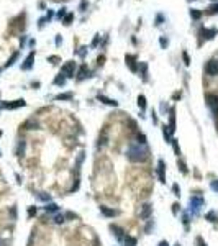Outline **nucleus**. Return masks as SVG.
Returning <instances> with one entry per match:
<instances>
[{"instance_id": "obj_1", "label": "nucleus", "mask_w": 218, "mask_h": 246, "mask_svg": "<svg viewBox=\"0 0 218 246\" xmlns=\"http://www.w3.org/2000/svg\"><path fill=\"white\" fill-rule=\"evenodd\" d=\"M126 156H128V159L131 161V163H143V161L148 158V153H146V149L143 146L135 145V143H133V145L128 146Z\"/></svg>"}, {"instance_id": "obj_2", "label": "nucleus", "mask_w": 218, "mask_h": 246, "mask_svg": "<svg viewBox=\"0 0 218 246\" xmlns=\"http://www.w3.org/2000/svg\"><path fill=\"white\" fill-rule=\"evenodd\" d=\"M207 104H208V107L212 108L213 113H218V97L217 95H207Z\"/></svg>"}, {"instance_id": "obj_3", "label": "nucleus", "mask_w": 218, "mask_h": 246, "mask_svg": "<svg viewBox=\"0 0 218 246\" xmlns=\"http://www.w3.org/2000/svg\"><path fill=\"white\" fill-rule=\"evenodd\" d=\"M205 71L208 76H218V61H210L208 64H207Z\"/></svg>"}, {"instance_id": "obj_4", "label": "nucleus", "mask_w": 218, "mask_h": 246, "mask_svg": "<svg viewBox=\"0 0 218 246\" xmlns=\"http://www.w3.org/2000/svg\"><path fill=\"white\" fill-rule=\"evenodd\" d=\"M203 205V199L202 197H192L190 199V210L194 208V213L199 212V208Z\"/></svg>"}, {"instance_id": "obj_5", "label": "nucleus", "mask_w": 218, "mask_h": 246, "mask_svg": "<svg viewBox=\"0 0 218 246\" xmlns=\"http://www.w3.org/2000/svg\"><path fill=\"white\" fill-rule=\"evenodd\" d=\"M74 69H76V64L74 62H67V64H64L62 66V74H64L66 77H72L74 76Z\"/></svg>"}, {"instance_id": "obj_6", "label": "nucleus", "mask_w": 218, "mask_h": 246, "mask_svg": "<svg viewBox=\"0 0 218 246\" xmlns=\"http://www.w3.org/2000/svg\"><path fill=\"white\" fill-rule=\"evenodd\" d=\"M139 217H141L143 220H148L151 217V205H143L141 207V212H139Z\"/></svg>"}, {"instance_id": "obj_7", "label": "nucleus", "mask_w": 218, "mask_h": 246, "mask_svg": "<svg viewBox=\"0 0 218 246\" xmlns=\"http://www.w3.org/2000/svg\"><path fill=\"white\" fill-rule=\"evenodd\" d=\"M25 105V100H15V102H12V104H2V107L3 108H18V107H23Z\"/></svg>"}, {"instance_id": "obj_8", "label": "nucleus", "mask_w": 218, "mask_h": 246, "mask_svg": "<svg viewBox=\"0 0 218 246\" xmlns=\"http://www.w3.org/2000/svg\"><path fill=\"white\" fill-rule=\"evenodd\" d=\"M100 212L103 213L105 217H115V215L118 213L117 210H112V208H108V207H105V205H102V207H100Z\"/></svg>"}, {"instance_id": "obj_9", "label": "nucleus", "mask_w": 218, "mask_h": 246, "mask_svg": "<svg viewBox=\"0 0 218 246\" xmlns=\"http://www.w3.org/2000/svg\"><path fill=\"white\" fill-rule=\"evenodd\" d=\"M157 176H159L161 182H166V177H164V161L157 163Z\"/></svg>"}, {"instance_id": "obj_10", "label": "nucleus", "mask_w": 218, "mask_h": 246, "mask_svg": "<svg viewBox=\"0 0 218 246\" xmlns=\"http://www.w3.org/2000/svg\"><path fill=\"white\" fill-rule=\"evenodd\" d=\"M33 59H34V52H30V56L26 58V61H25V64H23V69H30L31 66H33Z\"/></svg>"}, {"instance_id": "obj_11", "label": "nucleus", "mask_w": 218, "mask_h": 246, "mask_svg": "<svg viewBox=\"0 0 218 246\" xmlns=\"http://www.w3.org/2000/svg\"><path fill=\"white\" fill-rule=\"evenodd\" d=\"M112 231H115V236L118 238V240H123V230L120 226H117V225H112Z\"/></svg>"}, {"instance_id": "obj_12", "label": "nucleus", "mask_w": 218, "mask_h": 246, "mask_svg": "<svg viewBox=\"0 0 218 246\" xmlns=\"http://www.w3.org/2000/svg\"><path fill=\"white\" fill-rule=\"evenodd\" d=\"M98 98H100V100L103 102V104H107V105H113V107H117V105H118V102H117V100H112V98H107L105 95H98Z\"/></svg>"}, {"instance_id": "obj_13", "label": "nucleus", "mask_w": 218, "mask_h": 246, "mask_svg": "<svg viewBox=\"0 0 218 246\" xmlns=\"http://www.w3.org/2000/svg\"><path fill=\"white\" fill-rule=\"evenodd\" d=\"M64 82H66V76H64V74H59V76L54 79L56 86H64Z\"/></svg>"}, {"instance_id": "obj_14", "label": "nucleus", "mask_w": 218, "mask_h": 246, "mask_svg": "<svg viewBox=\"0 0 218 246\" xmlns=\"http://www.w3.org/2000/svg\"><path fill=\"white\" fill-rule=\"evenodd\" d=\"M44 210L49 212V213H54V212H58V205H56V203H46Z\"/></svg>"}, {"instance_id": "obj_15", "label": "nucleus", "mask_w": 218, "mask_h": 246, "mask_svg": "<svg viewBox=\"0 0 218 246\" xmlns=\"http://www.w3.org/2000/svg\"><path fill=\"white\" fill-rule=\"evenodd\" d=\"M87 74H89L87 66H82V68H80V71H79V74H77V77H79V79H84V77H87Z\"/></svg>"}, {"instance_id": "obj_16", "label": "nucleus", "mask_w": 218, "mask_h": 246, "mask_svg": "<svg viewBox=\"0 0 218 246\" xmlns=\"http://www.w3.org/2000/svg\"><path fill=\"white\" fill-rule=\"evenodd\" d=\"M202 34H203V38L210 40V38H213V34H215V30H202Z\"/></svg>"}, {"instance_id": "obj_17", "label": "nucleus", "mask_w": 218, "mask_h": 246, "mask_svg": "<svg viewBox=\"0 0 218 246\" xmlns=\"http://www.w3.org/2000/svg\"><path fill=\"white\" fill-rule=\"evenodd\" d=\"M125 246H136V240L133 236H126L125 238Z\"/></svg>"}, {"instance_id": "obj_18", "label": "nucleus", "mask_w": 218, "mask_h": 246, "mask_svg": "<svg viewBox=\"0 0 218 246\" xmlns=\"http://www.w3.org/2000/svg\"><path fill=\"white\" fill-rule=\"evenodd\" d=\"M25 146H26V145H25V141L22 140V141L18 143V151H16V153H18V156H23V154H25Z\"/></svg>"}, {"instance_id": "obj_19", "label": "nucleus", "mask_w": 218, "mask_h": 246, "mask_svg": "<svg viewBox=\"0 0 218 246\" xmlns=\"http://www.w3.org/2000/svg\"><path fill=\"white\" fill-rule=\"evenodd\" d=\"M56 98H58V100H71V98H72V94H59Z\"/></svg>"}, {"instance_id": "obj_20", "label": "nucleus", "mask_w": 218, "mask_h": 246, "mask_svg": "<svg viewBox=\"0 0 218 246\" xmlns=\"http://www.w3.org/2000/svg\"><path fill=\"white\" fill-rule=\"evenodd\" d=\"M138 105L143 108V110L146 108V98H145V95H139L138 97Z\"/></svg>"}, {"instance_id": "obj_21", "label": "nucleus", "mask_w": 218, "mask_h": 246, "mask_svg": "<svg viewBox=\"0 0 218 246\" xmlns=\"http://www.w3.org/2000/svg\"><path fill=\"white\" fill-rule=\"evenodd\" d=\"M64 221H66L64 215H56V217H54V223H56V225H62Z\"/></svg>"}, {"instance_id": "obj_22", "label": "nucleus", "mask_w": 218, "mask_h": 246, "mask_svg": "<svg viewBox=\"0 0 218 246\" xmlns=\"http://www.w3.org/2000/svg\"><path fill=\"white\" fill-rule=\"evenodd\" d=\"M200 15H202V13H200L199 10H190V16H192L194 20H199V18H200Z\"/></svg>"}, {"instance_id": "obj_23", "label": "nucleus", "mask_w": 218, "mask_h": 246, "mask_svg": "<svg viewBox=\"0 0 218 246\" xmlns=\"http://www.w3.org/2000/svg\"><path fill=\"white\" fill-rule=\"evenodd\" d=\"M16 58H18V52H15V54H13V56H12V58H10V61H8V62H7V66H12V64H13V62H15V61H16Z\"/></svg>"}, {"instance_id": "obj_24", "label": "nucleus", "mask_w": 218, "mask_h": 246, "mask_svg": "<svg viewBox=\"0 0 218 246\" xmlns=\"http://www.w3.org/2000/svg\"><path fill=\"white\" fill-rule=\"evenodd\" d=\"M126 59H128V64H130V68H131V71H136V66L135 64H133V58H131V56H126Z\"/></svg>"}, {"instance_id": "obj_25", "label": "nucleus", "mask_w": 218, "mask_h": 246, "mask_svg": "<svg viewBox=\"0 0 218 246\" xmlns=\"http://www.w3.org/2000/svg\"><path fill=\"white\" fill-rule=\"evenodd\" d=\"M72 18H74V15H71V13H69V15H66V18H64V25H69L72 22Z\"/></svg>"}, {"instance_id": "obj_26", "label": "nucleus", "mask_w": 218, "mask_h": 246, "mask_svg": "<svg viewBox=\"0 0 218 246\" xmlns=\"http://www.w3.org/2000/svg\"><path fill=\"white\" fill-rule=\"evenodd\" d=\"M208 12H210V13H217V12H218V3H215V5H212V7H210V8H208Z\"/></svg>"}, {"instance_id": "obj_27", "label": "nucleus", "mask_w": 218, "mask_h": 246, "mask_svg": "<svg viewBox=\"0 0 218 246\" xmlns=\"http://www.w3.org/2000/svg\"><path fill=\"white\" fill-rule=\"evenodd\" d=\"M34 213H36V208H34V207H31V208H28V215H30V217H33Z\"/></svg>"}, {"instance_id": "obj_28", "label": "nucleus", "mask_w": 218, "mask_h": 246, "mask_svg": "<svg viewBox=\"0 0 218 246\" xmlns=\"http://www.w3.org/2000/svg\"><path fill=\"white\" fill-rule=\"evenodd\" d=\"M26 126H31L30 130H33V128H38V123H33V122H28L26 123Z\"/></svg>"}, {"instance_id": "obj_29", "label": "nucleus", "mask_w": 218, "mask_h": 246, "mask_svg": "<svg viewBox=\"0 0 218 246\" xmlns=\"http://www.w3.org/2000/svg\"><path fill=\"white\" fill-rule=\"evenodd\" d=\"M212 189H213L215 192H218V181H213V182H212Z\"/></svg>"}, {"instance_id": "obj_30", "label": "nucleus", "mask_w": 218, "mask_h": 246, "mask_svg": "<svg viewBox=\"0 0 218 246\" xmlns=\"http://www.w3.org/2000/svg\"><path fill=\"white\" fill-rule=\"evenodd\" d=\"M182 58H184L185 64H190V61H189V56H187V52H184V54H182Z\"/></svg>"}, {"instance_id": "obj_31", "label": "nucleus", "mask_w": 218, "mask_h": 246, "mask_svg": "<svg viewBox=\"0 0 218 246\" xmlns=\"http://www.w3.org/2000/svg\"><path fill=\"white\" fill-rule=\"evenodd\" d=\"M161 46H167V40H164V38H161Z\"/></svg>"}, {"instance_id": "obj_32", "label": "nucleus", "mask_w": 218, "mask_h": 246, "mask_svg": "<svg viewBox=\"0 0 218 246\" xmlns=\"http://www.w3.org/2000/svg\"><path fill=\"white\" fill-rule=\"evenodd\" d=\"M207 218H210V220L213 221V218H215V213H213V212H210L208 215H207Z\"/></svg>"}, {"instance_id": "obj_33", "label": "nucleus", "mask_w": 218, "mask_h": 246, "mask_svg": "<svg viewBox=\"0 0 218 246\" xmlns=\"http://www.w3.org/2000/svg\"><path fill=\"white\" fill-rule=\"evenodd\" d=\"M40 199H41V200H49V195H44V194H40Z\"/></svg>"}, {"instance_id": "obj_34", "label": "nucleus", "mask_w": 218, "mask_h": 246, "mask_svg": "<svg viewBox=\"0 0 218 246\" xmlns=\"http://www.w3.org/2000/svg\"><path fill=\"white\" fill-rule=\"evenodd\" d=\"M172 190H174V192H175V195H179V187H177V184H175V185H174V187H172Z\"/></svg>"}, {"instance_id": "obj_35", "label": "nucleus", "mask_w": 218, "mask_h": 246, "mask_svg": "<svg viewBox=\"0 0 218 246\" xmlns=\"http://www.w3.org/2000/svg\"><path fill=\"white\" fill-rule=\"evenodd\" d=\"M64 15H66V12H64V8H62V10H61V12H59V13H58V16H59V18H61V16H64Z\"/></svg>"}, {"instance_id": "obj_36", "label": "nucleus", "mask_w": 218, "mask_h": 246, "mask_svg": "<svg viewBox=\"0 0 218 246\" xmlns=\"http://www.w3.org/2000/svg\"><path fill=\"white\" fill-rule=\"evenodd\" d=\"M66 217H67V218H76V215H74L72 212H69V213H67V215H66Z\"/></svg>"}, {"instance_id": "obj_37", "label": "nucleus", "mask_w": 218, "mask_h": 246, "mask_svg": "<svg viewBox=\"0 0 218 246\" xmlns=\"http://www.w3.org/2000/svg\"><path fill=\"white\" fill-rule=\"evenodd\" d=\"M172 141H174V140H172ZM174 149H175V153H177V154H179V146H177V145H175V141H174Z\"/></svg>"}, {"instance_id": "obj_38", "label": "nucleus", "mask_w": 218, "mask_h": 246, "mask_svg": "<svg viewBox=\"0 0 218 246\" xmlns=\"http://www.w3.org/2000/svg\"><path fill=\"white\" fill-rule=\"evenodd\" d=\"M157 246H169V244H167V241H161V243L157 244Z\"/></svg>"}, {"instance_id": "obj_39", "label": "nucleus", "mask_w": 218, "mask_h": 246, "mask_svg": "<svg viewBox=\"0 0 218 246\" xmlns=\"http://www.w3.org/2000/svg\"><path fill=\"white\" fill-rule=\"evenodd\" d=\"M139 140H141V141H139V143H146V138H145V136H143V135L139 136Z\"/></svg>"}, {"instance_id": "obj_40", "label": "nucleus", "mask_w": 218, "mask_h": 246, "mask_svg": "<svg viewBox=\"0 0 218 246\" xmlns=\"http://www.w3.org/2000/svg\"><path fill=\"white\" fill-rule=\"evenodd\" d=\"M0 246H5V243H3V240L0 238Z\"/></svg>"}, {"instance_id": "obj_41", "label": "nucleus", "mask_w": 218, "mask_h": 246, "mask_svg": "<svg viewBox=\"0 0 218 246\" xmlns=\"http://www.w3.org/2000/svg\"><path fill=\"white\" fill-rule=\"evenodd\" d=\"M0 136H2V131H0Z\"/></svg>"}, {"instance_id": "obj_42", "label": "nucleus", "mask_w": 218, "mask_h": 246, "mask_svg": "<svg viewBox=\"0 0 218 246\" xmlns=\"http://www.w3.org/2000/svg\"><path fill=\"white\" fill-rule=\"evenodd\" d=\"M175 246H181V244H175Z\"/></svg>"}]
</instances>
